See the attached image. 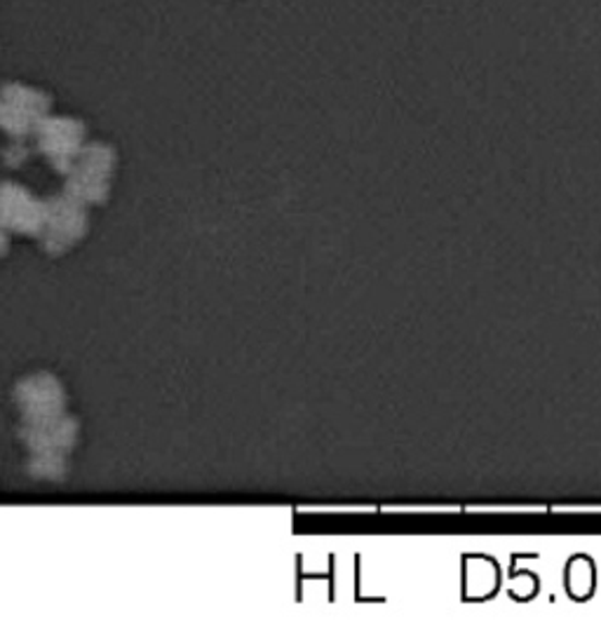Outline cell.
<instances>
[{"mask_svg": "<svg viewBox=\"0 0 601 636\" xmlns=\"http://www.w3.org/2000/svg\"><path fill=\"white\" fill-rule=\"evenodd\" d=\"M87 233V207L64 193L59 198L42 203V229L40 242L50 254H64Z\"/></svg>", "mask_w": 601, "mask_h": 636, "instance_id": "6da1fadb", "label": "cell"}, {"mask_svg": "<svg viewBox=\"0 0 601 636\" xmlns=\"http://www.w3.org/2000/svg\"><path fill=\"white\" fill-rule=\"evenodd\" d=\"M22 420H40L66 412L64 386L52 374H32L14 390Z\"/></svg>", "mask_w": 601, "mask_h": 636, "instance_id": "7a4b0ae2", "label": "cell"}, {"mask_svg": "<svg viewBox=\"0 0 601 636\" xmlns=\"http://www.w3.org/2000/svg\"><path fill=\"white\" fill-rule=\"evenodd\" d=\"M0 225L22 235H40L42 203L20 184H0Z\"/></svg>", "mask_w": 601, "mask_h": 636, "instance_id": "3957f363", "label": "cell"}, {"mask_svg": "<svg viewBox=\"0 0 601 636\" xmlns=\"http://www.w3.org/2000/svg\"><path fill=\"white\" fill-rule=\"evenodd\" d=\"M78 168H73V174L66 184V193L75 200L85 205H99L109 198L111 184V156L103 154L101 148H89Z\"/></svg>", "mask_w": 601, "mask_h": 636, "instance_id": "277c9868", "label": "cell"}, {"mask_svg": "<svg viewBox=\"0 0 601 636\" xmlns=\"http://www.w3.org/2000/svg\"><path fill=\"white\" fill-rule=\"evenodd\" d=\"M20 435L32 453L38 451L71 453L75 442H78V420L71 418L66 412L40 420H22Z\"/></svg>", "mask_w": 601, "mask_h": 636, "instance_id": "5b68a950", "label": "cell"}, {"mask_svg": "<svg viewBox=\"0 0 601 636\" xmlns=\"http://www.w3.org/2000/svg\"><path fill=\"white\" fill-rule=\"evenodd\" d=\"M32 475L48 481H62L69 469V453L62 451H38L32 453V463H28Z\"/></svg>", "mask_w": 601, "mask_h": 636, "instance_id": "8992f818", "label": "cell"}, {"mask_svg": "<svg viewBox=\"0 0 601 636\" xmlns=\"http://www.w3.org/2000/svg\"><path fill=\"white\" fill-rule=\"evenodd\" d=\"M8 249H10V237H8V231L3 229V225H0V259H3V256L8 254Z\"/></svg>", "mask_w": 601, "mask_h": 636, "instance_id": "52a82bcc", "label": "cell"}]
</instances>
